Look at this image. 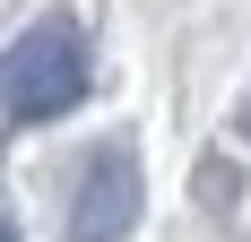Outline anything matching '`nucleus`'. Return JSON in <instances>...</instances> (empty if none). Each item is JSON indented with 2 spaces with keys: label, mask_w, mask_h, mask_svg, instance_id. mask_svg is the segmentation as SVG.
<instances>
[{
  "label": "nucleus",
  "mask_w": 251,
  "mask_h": 242,
  "mask_svg": "<svg viewBox=\"0 0 251 242\" xmlns=\"http://www.w3.org/2000/svg\"><path fill=\"white\" fill-rule=\"evenodd\" d=\"M87 96V35L78 26H26L18 44L0 52V113L9 121H52Z\"/></svg>",
  "instance_id": "nucleus-1"
},
{
  "label": "nucleus",
  "mask_w": 251,
  "mask_h": 242,
  "mask_svg": "<svg viewBox=\"0 0 251 242\" xmlns=\"http://www.w3.org/2000/svg\"><path fill=\"white\" fill-rule=\"evenodd\" d=\"M0 242H18V234H9V217H0Z\"/></svg>",
  "instance_id": "nucleus-3"
},
{
  "label": "nucleus",
  "mask_w": 251,
  "mask_h": 242,
  "mask_svg": "<svg viewBox=\"0 0 251 242\" xmlns=\"http://www.w3.org/2000/svg\"><path fill=\"white\" fill-rule=\"evenodd\" d=\"M139 225V156L130 147H96L87 182L70 199V242H122Z\"/></svg>",
  "instance_id": "nucleus-2"
}]
</instances>
